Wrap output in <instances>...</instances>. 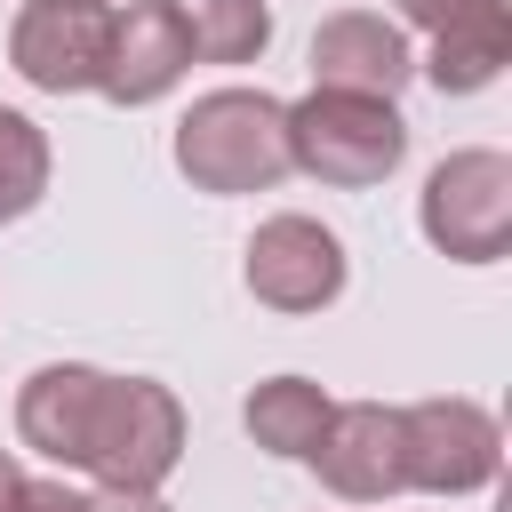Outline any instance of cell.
<instances>
[{"label":"cell","instance_id":"6da1fadb","mask_svg":"<svg viewBox=\"0 0 512 512\" xmlns=\"http://www.w3.org/2000/svg\"><path fill=\"white\" fill-rule=\"evenodd\" d=\"M168 152H176L192 192H216V200L272 192L288 176V104L264 88H208L176 120Z\"/></svg>","mask_w":512,"mask_h":512},{"label":"cell","instance_id":"7a4b0ae2","mask_svg":"<svg viewBox=\"0 0 512 512\" xmlns=\"http://www.w3.org/2000/svg\"><path fill=\"white\" fill-rule=\"evenodd\" d=\"M408 160V120L392 96H344V88H312L288 104V168H304L312 184L336 192H368Z\"/></svg>","mask_w":512,"mask_h":512},{"label":"cell","instance_id":"3957f363","mask_svg":"<svg viewBox=\"0 0 512 512\" xmlns=\"http://www.w3.org/2000/svg\"><path fill=\"white\" fill-rule=\"evenodd\" d=\"M184 432V400L160 376H104L80 472L96 488H168V472L184 464Z\"/></svg>","mask_w":512,"mask_h":512},{"label":"cell","instance_id":"277c9868","mask_svg":"<svg viewBox=\"0 0 512 512\" xmlns=\"http://www.w3.org/2000/svg\"><path fill=\"white\" fill-rule=\"evenodd\" d=\"M416 224L448 264H496L512 248V160L496 144L448 152L416 192Z\"/></svg>","mask_w":512,"mask_h":512},{"label":"cell","instance_id":"5b68a950","mask_svg":"<svg viewBox=\"0 0 512 512\" xmlns=\"http://www.w3.org/2000/svg\"><path fill=\"white\" fill-rule=\"evenodd\" d=\"M504 472V424L480 400H408L400 408V480L416 496H480Z\"/></svg>","mask_w":512,"mask_h":512},{"label":"cell","instance_id":"8992f818","mask_svg":"<svg viewBox=\"0 0 512 512\" xmlns=\"http://www.w3.org/2000/svg\"><path fill=\"white\" fill-rule=\"evenodd\" d=\"M344 240L320 224V216H304V208H280V216H264L256 232H248V248H240V280H248V296L264 304V312H288V320H304V312H328L336 296H344Z\"/></svg>","mask_w":512,"mask_h":512},{"label":"cell","instance_id":"52a82bcc","mask_svg":"<svg viewBox=\"0 0 512 512\" xmlns=\"http://www.w3.org/2000/svg\"><path fill=\"white\" fill-rule=\"evenodd\" d=\"M104 32L112 0H24L8 24V64L40 96H88L104 72Z\"/></svg>","mask_w":512,"mask_h":512},{"label":"cell","instance_id":"ba28073f","mask_svg":"<svg viewBox=\"0 0 512 512\" xmlns=\"http://www.w3.org/2000/svg\"><path fill=\"white\" fill-rule=\"evenodd\" d=\"M304 464H312L320 488L344 496V504H384V496H400V488H408V480H400V408H392V400H336Z\"/></svg>","mask_w":512,"mask_h":512},{"label":"cell","instance_id":"9c48e42d","mask_svg":"<svg viewBox=\"0 0 512 512\" xmlns=\"http://www.w3.org/2000/svg\"><path fill=\"white\" fill-rule=\"evenodd\" d=\"M184 72H192V40L176 24V0H128V8H112L96 96H112L120 112H136V104H160Z\"/></svg>","mask_w":512,"mask_h":512},{"label":"cell","instance_id":"30bf717a","mask_svg":"<svg viewBox=\"0 0 512 512\" xmlns=\"http://www.w3.org/2000/svg\"><path fill=\"white\" fill-rule=\"evenodd\" d=\"M416 80V48L392 16L376 8H336L312 32V88H344V96H400Z\"/></svg>","mask_w":512,"mask_h":512},{"label":"cell","instance_id":"8fae6325","mask_svg":"<svg viewBox=\"0 0 512 512\" xmlns=\"http://www.w3.org/2000/svg\"><path fill=\"white\" fill-rule=\"evenodd\" d=\"M96 400H104V368H88V360H48V368H32L24 392H16V440H24L32 456H48L56 472H80Z\"/></svg>","mask_w":512,"mask_h":512},{"label":"cell","instance_id":"7c38bea8","mask_svg":"<svg viewBox=\"0 0 512 512\" xmlns=\"http://www.w3.org/2000/svg\"><path fill=\"white\" fill-rule=\"evenodd\" d=\"M512 56V0H464L440 32H432V56H416V72L440 88V96H480Z\"/></svg>","mask_w":512,"mask_h":512},{"label":"cell","instance_id":"4fadbf2b","mask_svg":"<svg viewBox=\"0 0 512 512\" xmlns=\"http://www.w3.org/2000/svg\"><path fill=\"white\" fill-rule=\"evenodd\" d=\"M328 408H336V400H328L312 376H264V384L248 392L240 424H248V440H256L264 456L304 464V456H312V440H320V424H328Z\"/></svg>","mask_w":512,"mask_h":512},{"label":"cell","instance_id":"5bb4252c","mask_svg":"<svg viewBox=\"0 0 512 512\" xmlns=\"http://www.w3.org/2000/svg\"><path fill=\"white\" fill-rule=\"evenodd\" d=\"M192 64H256L272 48V0H176Z\"/></svg>","mask_w":512,"mask_h":512},{"label":"cell","instance_id":"9a60e30c","mask_svg":"<svg viewBox=\"0 0 512 512\" xmlns=\"http://www.w3.org/2000/svg\"><path fill=\"white\" fill-rule=\"evenodd\" d=\"M48 176H56V152H48V128L16 104H0V224L32 216L48 200Z\"/></svg>","mask_w":512,"mask_h":512},{"label":"cell","instance_id":"2e32d148","mask_svg":"<svg viewBox=\"0 0 512 512\" xmlns=\"http://www.w3.org/2000/svg\"><path fill=\"white\" fill-rule=\"evenodd\" d=\"M16 512H96V496L72 488L64 472H24L16 480Z\"/></svg>","mask_w":512,"mask_h":512},{"label":"cell","instance_id":"e0dca14e","mask_svg":"<svg viewBox=\"0 0 512 512\" xmlns=\"http://www.w3.org/2000/svg\"><path fill=\"white\" fill-rule=\"evenodd\" d=\"M392 8H400L392 24H416V32H440V24H448V16L464 8V0H392Z\"/></svg>","mask_w":512,"mask_h":512},{"label":"cell","instance_id":"ac0fdd59","mask_svg":"<svg viewBox=\"0 0 512 512\" xmlns=\"http://www.w3.org/2000/svg\"><path fill=\"white\" fill-rule=\"evenodd\" d=\"M96 512H176V504H160V488H104Z\"/></svg>","mask_w":512,"mask_h":512},{"label":"cell","instance_id":"d6986e66","mask_svg":"<svg viewBox=\"0 0 512 512\" xmlns=\"http://www.w3.org/2000/svg\"><path fill=\"white\" fill-rule=\"evenodd\" d=\"M16 480H24V464L0 448V512H16Z\"/></svg>","mask_w":512,"mask_h":512}]
</instances>
